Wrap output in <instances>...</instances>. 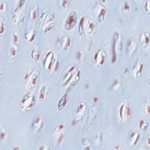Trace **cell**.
I'll use <instances>...</instances> for the list:
<instances>
[{
    "instance_id": "cell-34",
    "label": "cell",
    "mask_w": 150,
    "mask_h": 150,
    "mask_svg": "<svg viewBox=\"0 0 150 150\" xmlns=\"http://www.w3.org/2000/svg\"><path fill=\"white\" fill-rule=\"evenodd\" d=\"M48 12H47V11H46V9H43V11L42 12V13L40 16V24H43V22L45 21V19L46 18L47 16L48 15Z\"/></svg>"
},
{
    "instance_id": "cell-45",
    "label": "cell",
    "mask_w": 150,
    "mask_h": 150,
    "mask_svg": "<svg viewBox=\"0 0 150 150\" xmlns=\"http://www.w3.org/2000/svg\"><path fill=\"white\" fill-rule=\"evenodd\" d=\"M50 148H47L46 146H45V145H43V146H42L41 147H40L39 148V149H40V150H46V149H49Z\"/></svg>"
},
{
    "instance_id": "cell-21",
    "label": "cell",
    "mask_w": 150,
    "mask_h": 150,
    "mask_svg": "<svg viewBox=\"0 0 150 150\" xmlns=\"http://www.w3.org/2000/svg\"><path fill=\"white\" fill-rule=\"evenodd\" d=\"M30 56L32 60L34 61H39L41 58V53L40 50L37 47L32 49L30 53Z\"/></svg>"
},
{
    "instance_id": "cell-3",
    "label": "cell",
    "mask_w": 150,
    "mask_h": 150,
    "mask_svg": "<svg viewBox=\"0 0 150 150\" xmlns=\"http://www.w3.org/2000/svg\"><path fill=\"white\" fill-rule=\"evenodd\" d=\"M36 98L31 93H26L22 98L20 102V108L24 112L31 111L35 107Z\"/></svg>"
},
{
    "instance_id": "cell-20",
    "label": "cell",
    "mask_w": 150,
    "mask_h": 150,
    "mask_svg": "<svg viewBox=\"0 0 150 150\" xmlns=\"http://www.w3.org/2000/svg\"><path fill=\"white\" fill-rule=\"evenodd\" d=\"M150 35L148 32H145L142 33L141 37V45L144 47H146L149 43Z\"/></svg>"
},
{
    "instance_id": "cell-13",
    "label": "cell",
    "mask_w": 150,
    "mask_h": 150,
    "mask_svg": "<svg viewBox=\"0 0 150 150\" xmlns=\"http://www.w3.org/2000/svg\"><path fill=\"white\" fill-rule=\"evenodd\" d=\"M36 36V32L34 28L29 26L25 30L24 37L26 41L31 42L35 39Z\"/></svg>"
},
{
    "instance_id": "cell-37",
    "label": "cell",
    "mask_w": 150,
    "mask_h": 150,
    "mask_svg": "<svg viewBox=\"0 0 150 150\" xmlns=\"http://www.w3.org/2000/svg\"><path fill=\"white\" fill-rule=\"evenodd\" d=\"M12 38H13V41L14 44L18 42L19 38V36L16 33H13V36H12Z\"/></svg>"
},
{
    "instance_id": "cell-25",
    "label": "cell",
    "mask_w": 150,
    "mask_h": 150,
    "mask_svg": "<svg viewBox=\"0 0 150 150\" xmlns=\"http://www.w3.org/2000/svg\"><path fill=\"white\" fill-rule=\"evenodd\" d=\"M18 54V48L15 44H13L11 46L9 52V59L10 60H13L15 59Z\"/></svg>"
},
{
    "instance_id": "cell-33",
    "label": "cell",
    "mask_w": 150,
    "mask_h": 150,
    "mask_svg": "<svg viewBox=\"0 0 150 150\" xmlns=\"http://www.w3.org/2000/svg\"><path fill=\"white\" fill-rule=\"evenodd\" d=\"M0 35L2 36V35L4 33L5 30V20L4 18L1 16V20H0Z\"/></svg>"
},
{
    "instance_id": "cell-22",
    "label": "cell",
    "mask_w": 150,
    "mask_h": 150,
    "mask_svg": "<svg viewBox=\"0 0 150 150\" xmlns=\"http://www.w3.org/2000/svg\"><path fill=\"white\" fill-rule=\"evenodd\" d=\"M139 138H140V136H139V134L138 132H132L131 135H130V137H129V142H130V145H135L139 139Z\"/></svg>"
},
{
    "instance_id": "cell-8",
    "label": "cell",
    "mask_w": 150,
    "mask_h": 150,
    "mask_svg": "<svg viewBox=\"0 0 150 150\" xmlns=\"http://www.w3.org/2000/svg\"><path fill=\"white\" fill-rule=\"evenodd\" d=\"M144 69V63L141 59L137 58L133 63L132 73L136 79H139Z\"/></svg>"
},
{
    "instance_id": "cell-32",
    "label": "cell",
    "mask_w": 150,
    "mask_h": 150,
    "mask_svg": "<svg viewBox=\"0 0 150 150\" xmlns=\"http://www.w3.org/2000/svg\"><path fill=\"white\" fill-rule=\"evenodd\" d=\"M65 129V125L64 123H60L55 128V133L57 134H60L63 133Z\"/></svg>"
},
{
    "instance_id": "cell-7",
    "label": "cell",
    "mask_w": 150,
    "mask_h": 150,
    "mask_svg": "<svg viewBox=\"0 0 150 150\" xmlns=\"http://www.w3.org/2000/svg\"><path fill=\"white\" fill-rule=\"evenodd\" d=\"M55 16L54 13H49L42 25V29L44 33L49 32L53 27Z\"/></svg>"
},
{
    "instance_id": "cell-38",
    "label": "cell",
    "mask_w": 150,
    "mask_h": 150,
    "mask_svg": "<svg viewBox=\"0 0 150 150\" xmlns=\"http://www.w3.org/2000/svg\"><path fill=\"white\" fill-rule=\"evenodd\" d=\"M149 4H150V1L148 0L145 2V9L146 11V12H149Z\"/></svg>"
},
{
    "instance_id": "cell-43",
    "label": "cell",
    "mask_w": 150,
    "mask_h": 150,
    "mask_svg": "<svg viewBox=\"0 0 150 150\" xmlns=\"http://www.w3.org/2000/svg\"><path fill=\"white\" fill-rule=\"evenodd\" d=\"M128 72H129V68H128V67H125L124 68V69L123 70V73L124 74H127L128 73Z\"/></svg>"
},
{
    "instance_id": "cell-4",
    "label": "cell",
    "mask_w": 150,
    "mask_h": 150,
    "mask_svg": "<svg viewBox=\"0 0 150 150\" xmlns=\"http://www.w3.org/2000/svg\"><path fill=\"white\" fill-rule=\"evenodd\" d=\"M25 3V1H19L18 4L13 11L12 16V21L16 26H19L24 21L25 15L23 11V7Z\"/></svg>"
},
{
    "instance_id": "cell-28",
    "label": "cell",
    "mask_w": 150,
    "mask_h": 150,
    "mask_svg": "<svg viewBox=\"0 0 150 150\" xmlns=\"http://www.w3.org/2000/svg\"><path fill=\"white\" fill-rule=\"evenodd\" d=\"M138 126L142 131H144L148 128L149 122L145 119H142L139 121Z\"/></svg>"
},
{
    "instance_id": "cell-10",
    "label": "cell",
    "mask_w": 150,
    "mask_h": 150,
    "mask_svg": "<svg viewBox=\"0 0 150 150\" xmlns=\"http://www.w3.org/2000/svg\"><path fill=\"white\" fill-rule=\"evenodd\" d=\"M76 67L74 65L70 66L69 69L66 71L63 81V85L66 86L70 83L72 79L73 78L75 73H76Z\"/></svg>"
},
{
    "instance_id": "cell-29",
    "label": "cell",
    "mask_w": 150,
    "mask_h": 150,
    "mask_svg": "<svg viewBox=\"0 0 150 150\" xmlns=\"http://www.w3.org/2000/svg\"><path fill=\"white\" fill-rule=\"evenodd\" d=\"M38 13V8L36 6H33L29 11V18L31 19H33V20L35 19L37 17Z\"/></svg>"
},
{
    "instance_id": "cell-42",
    "label": "cell",
    "mask_w": 150,
    "mask_h": 150,
    "mask_svg": "<svg viewBox=\"0 0 150 150\" xmlns=\"http://www.w3.org/2000/svg\"><path fill=\"white\" fill-rule=\"evenodd\" d=\"M83 53L82 51H79L77 54V58L78 59V60H81V59L83 57Z\"/></svg>"
},
{
    "instance_id": "cell-19",
    "label": "cell",
    "mask_w": 150,
    "mask_h": 150,
    "mask_svg": "<svg viewBox=\"0 0 150 150\" xmlns=\"http://www.w3.org/2000/svg\"><path fill=\"white\" fill-rule=\"evenodd\" d=\"M60 45L64 50H67L71 45V40L69 36H64L62 37L60 41Z\"/></svg>"
},
{
    "instance_id": "cell-31",
    "label": "cell",
    "mask_w": 150,
    "mask_h": 150,
    "mask_svg": "<svg viewBox=\"0 0 150 150\" xmlns=\"http://www.w3.org/2000/svg\"><path fill=\"white\" fill-rule=\"evenodd\" d=\"M59 67H60V62L57 59H56L55 58L54 60V62L53 63L52 66L51 71H52L53 73H55L59 69Z\"/></svg>"
},
{
    "instance_id": "cell-41",
    "label": "cell",
    "mask_w": 150,
    "mask_h": 150,
    "mask_svg": "<svg viewBox=\"0 0 150 150\" xmlns=\"http://www.w3.org/2000/svg\"><path fill=\"white\" fill-rule=\"evenodd\" d=\"M5 136H6L5 130H4V129L1 130V139L2 141H3L4 138H5Z\"/></svg>"
},
{
    "instance_id": "cell-16",
    "label": "cell",
    "mask_w": 150,
    "mask_h": 150,
    "mask_svg": "<svg viewBox=\"0 0 150 150\" xmlns=\"http://www.w3.org/2000/svg\"><path fill=\"white\" fill-rule=\"evenodd\" d=\"M96 28L95 21L92 19H89L85 24V32L88 34L94 33Z\"/></svg>"
},
{
    "instance_id": "cell-6",
    "label": "cell",
    "mask_w": 150,
    "mask_h": 150,
    "mask_svg": "<svg viewBox=\"0 0 150 150\" xmlns=\"http://www.w3.org/2000/svg\"><path fill=\"white\" fill-rule=\"evenodd\" d=\"M77 22V14L76 11H71L67 16L64 28L65 29L69 30L74 28Z\"/></svg>"
},
{
    "instance_id": "cell-12",
    "label": "cell",
    "mask_w": 150,
    "mask_h": 150,
    "mask_svg": "<svg viewBox=\"0 0 150 150\" xmlns=\"http://www.w3.org/2000/svg\"><path fill=\"white\" fill-rule=\"evenodd\" d=\"M95 11L98 20L101 22L103 21L107 13V9L105 8L101 4H97L95 6Z\"/></svg>"
},
{
    "instance_id": "cell-39",
    "label": "cell",
    "mask_w": 150,
    "mask_h": 150,
    "mask_svg": "<svg viewBox=\"0 0 150 150\" xmlns=\"http://www.w3.org/2000/svg\"><path fill=\"white\" fill-rule=\"evenodd\" d=\"M69 3H70V1H67V0H63V1H61V4H62V6L63 7L67 6L69 5Z\"/></svg>"
},
{
    "instance_id": "cell-2",
    "label": "cell",
    "mask_w": 150,
    "mask_h": 150,
    "mask_svg": "<svg viewBox=\"0 0 150 150\" xmlns=\"http://www.w3.org/2000/svg\"><path fill=\"white\" fill-rule=\"evenodd\" d=\"M132 110L129 102L125 100L121 104L118 109V117L120 121L124 124L127 123L131 118Z\"/></svg>"
},
{
    "instance_id": "cell-9",
    "label": "cell",
    "mask_w": 150,
    "mask_h": 150,
    "mask_svg": "<svg viewBox=\"0 0 150 150\" xmlns=\"http://www.w3.org/2000/svg\"><path fill=\"white\" fill-rule=\"evenodd\" d=\"M54 59V55L52 50L48 51L45 56L43 59V66L48 72H50L52 70V66Z\"/></svg>"
},
{
    "instance_id": "cell-15",
    "label": "cell",
    "mask_w": 150,
    "mask_h": 150,
    "mask_svg": "<svg viewBox=\"0 0 150 150\" xmlns=\"http://www.w3.org/2000/svg\"><path fill=\"white\" fill-rule=\"evenodd\" d=\"M86 108H87V105L86 103L82 102L78 104L76 110V112L79 120L82 118L84 115V114L86 111Z\"/></svg>"
},
{
    "instance_id": "cell-17",
    "label": "cell",
    "mask_w": 150,
    "mask_h": 150,
    "mask_svg": "<svg viewBox=\"0 0 150 150\" xmlns=\"http://www.w3.org/2000/svg\"><path fill=\"white\" fill-rule=\"evenodd\" d=\"M69 101V96L67 93L63 94L59 99L57 103V109L59 111H62L66 106Z\"/></svg>"
},
{
    "instance_id": "cell-23",
    "label": "cell",
    "mask_w": 150,
    "mask_h": 150,
    "mask_svg": "<svg viewBox=\"0 0 150 150\" xmlns=\"http://www.w3.org/2000/svg\"><path fill=\"white\" fill-rule=\"evenodd\" d=\"M84 20H85V16H83L81 18V19L80 21L79 27H78V34L79 36L80 37H82L85 32V24H84Z\"/></svg>"
},
{
    "instance_id": "cell-40",
    "label": "cell",
    "mask_w": 150,
    "mask_h": 150,
    "mask_svg": "<svg viewBox=\"0 0 150 150\" xmlns=\"http://www.w3.org/2000/svg\"><path fill=\"white\" fill-rule=\"evenodd\" d=\"M5 5H6L5 2L4 1H1L0 2V10L3 11L5 8Z\"/></svg>"
},
{
    "instance_id": "cell-27",
    "label": "cell",
    "mask_w": 150,
    "mask_h": 150,
    "mask_svg": "<svg viewBox=\"0 0 150 150\" xmlns=\"http://www.w3.org/2000/svg\"><path fill=\"white\" fill-rule=\"evenodd\" d=\"M142 108L143 110V112L145 114L148 115L150 113V105H149V102L148 101L144 100L142 102Z\"/></svg>"
},
{
    "instance_id": "cell-5",
    "label": "cell",
    "mask_w": 150,
    "mask_h": 150,
    "mask_svg": "<svg viewBox=\"0 0 150 150\" xmlns=\"http://www.w3.org/2000/svg\"><path fill=\"white\" fill-rule=\"evenodd\" d=\"M120 34L118 32L115 31L114 33L112 40V44L111 47V60L112 63H114L117 60V50L118 49V43L120 41Z\"/></svg>"
},
{
    "instance_id": "cell-18",
    "label": "cell",
    "mask_w": 150,
    "mask_h": 150,
    "mask_svg": "<svg viewBox=\"0 0 150 150\" xmlns=\"http://www.w3.org/2000/svg\"><path fill=\"white\" fill-rule=\"evenodd\" d=\"M47 86L45 84L41 85L39 91V96L38 98L40 102H43L45 100L47 94Z\"/></svg>"
},
{
    "instance_id": "cell-11",
    "label": "cell",
    "mask_w": 150,
    "mask_h": 150,
    "mask_svg": "<svg viewBox=\"0 0 150 150\" xmlns=\"http://www.w3.org/2000/svg\"><path fill=\"white\" fill-rule=\"evenodd\" d=\"M106 53L104 49H99L94 54V60L95 62L99 66H102L104 64L106 59Z\"/></svg>"
},
{
    "instance_id": "cell-46",
    "label": "cell",
    "mask_w": 150,
    "mask_h": 150,
    "mask_svg": "<svg viewBox=\"0 0 150 150\" xmlns=\"http://www.w3.org/2000/svg\"><path fill=\"white\" fill-rule=\"evenodd\" d=\"M20 148L19 147H17V148H13V149H19Z\"/></svg>"
},
{
    "instance_id": "cell-36",
    "label": "cell",
    "mask_w": 150,
    "mask_h": 150,
    "mask_svg": "<svg viewBox=\"0 0 150 150\" xmlns=\"http://www.w3.org/2000/svg\"><path fill=\"white\" fill-rule=\"evenodd\" d=\"M122 11L124 13H126L129 12L130 11V6L127 1H125L123 4L122 7Z\"/></svg>"
},
{
    "instance_id": "cell-24",
    "label": "cell",
    "mask_w": 150,
    "mask_h": 150,
    "mask_svg": "<svg viewBox=\"0 0 150 150\" xmlns=\"http://www.w3.org/2000/svg\"><path fill=\"white\" fill-rule=\"evenodd\" d=\"M127 48L128 52L129 55H131L135 50L136 48V44L132 39H129L127 43Z\"/></svg>"
},
{
    "instance_id": "cell-1",
    "label": "cell",
    "mask_w": 150,
    "mask_h": 150,
    "mask_svg": "<svg viewBox=\"0 0 150 150\" xmlns=\"http://www.w3.org/2000/svg\"><path fill=\"white\" fill-rule=\"evenodd\" d=\"M40 72L36 66L29 67L24 76V83L27 88L32 89L35 87L39 79Z\"/></svg>"
},
{
    "instance_id": "cell-14",
    "label": "cell",
    "mask_w": 150,
    "mask_h": 150,
    "mask_svg": "<svg viewBox=\"0 0 150 150\" xmlns=\"http://www.w3.org/2000/svg\"><path fill=\"white\" fill-rule=\"evenodd\" d=\"M43 125V117L40 114L36 115L32 120V127L35 131H39Z\"/></svg>"
},
{
    "instance_id": "cell-44",
    "label": "cell",
    "mask_w": 150,
    "mask_h": 150,
    "mask_svg": "<svg viewBox=\"0 0 150 150\" xmlns=\"http://www.w3.org/2000/svg\"><path fill=\"white\" fill-rule=\"evenodd\" d=\"M146 144L148 146H150V139H149V135L147 136V138H146Z\"/></svg>"
},
{
    "instance_id": "cell-26",
    "label": "cell",
    "mask_w": 150,
    "mask_h": 150,
    "mask_svg": "<svg viewBox=\"0 0 150 150\" xmlns=\"http://www.w3.org/2000/svg\"><path fill=\"white\" fill-rule=\"evenodd\" d=\"M80 76H81V72H80V70H77L73 78L72 79L70 83V86H72V87H74V86H76L78 83V82L79 81V80L80 79Z\"/></svg>"
},
{
    "instance_id": "cell-30",
    "label": "cell",
    "mask_w": 150,
    "mask_h": 150,
    "mask_svg": "<svg viewBox=\"0 0 150 150\" xmlns=\"http://www.w3.org/2000/svg\"><path fill=\"white\" fill-rule=\"evenodd\" d=\"M121 87V83L118 79H115L112 84V90L114 91H118Z\"/></svg>"
},
{
    "instance_id": "cell-35",
    "label": "cell",
    "mask_w": 150,
    "mask_h": 150,
    "mask_svg": "<svg viewBox=\"0 0 150 150\" xmlns=\"http://www.w3.org/2000/svg\"><path fill=\"white\" fill-rule=\"evenodd\" d=\"M81 144L83 146H85L86 147H85L84 149H90V145H91V142H90V140L87 138H84L82 141H81Z\"/></svg>"
}]
</instances>
